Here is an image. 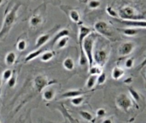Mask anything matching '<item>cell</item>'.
<instances>
[{"mask_svg": "<svg viewBox=\"0 0 146 123\" xmlns=\"http://www.w3.org/2000/svg\"><path fill=\"white\" fill-rule=\"evenodd\" d=\"M107 80V74L104 72H101L97 77V85H103Z\"/></svg>", "mask_w": 146, "mask_h": 123, "instance_id": "obj_27", "label": "cell"}, {"mask_svg": "<svg viewBox=\"0 0 146 123\" xmlns=\"http://www.w3.org/2000/svg\"><path fill=\"white\" fill-rule=\"evenodd\" d=\"M53 31H54V30H52V31L50 32V33H44V34L40 35V36L36 39L35 48L38 49V48L43 47V46L50 39V37H51V34H52Z\"/></svg>", "mask_w": 146, "mask_h": 123, "instance_id": "obj_9", "label": "cell"}, {"mask_svg": "<svg viewBox=\"0 0 146 123\" xmlns=\"http://www.w3.org/2000/svg\"><path fill=\"white\" fill-rule=\"evenodd\" d=\"M42 22V18L38 15H33L30 19V26L32 27H37Z\"/></svg>", "mask_w": 146, "mask_h": 123, "instance_id": "obj_21", "label": "cell"}, {"mask_svg": "<svg viewBox=\"0 0 146 123\" xmlns=\"http://www.w3.org/2000/svg\"><path fill=\"white\" fill-rule=\"evenodd\" d=\"M104 122H112V120L111 119H104Z\"/></svg>", "mask_w": 146, "mask_h": 123, "instance_id": "obj_36", "label": "cell"}, {"mask_svg": "<svg viewBox=\"0 0 146 123\" xmlns=\"http://www.w3.org/2000/svg\"><path fill=\"white\" fill-rule=\"evenodd\" d=\"M128 91H129L130 96L132 97L133 100H134L135 102H139V101L140 100V95H139V93L137 91H135V90L133 89V88H129Z\"/></svg>", "mask_w": 146, "mask_h": 123, "instance_id": "obj_28", "label": "cell"}, {"mask_svg": "<svg viewBox=\"0 0 146 123\" xmlns=\"http://www.w3.org/2000/svg\"><path fill=\"white\" fill-rule=\"evenodd\" d=\"M131 82H133V79L132 78H129V79L125 80V83H131Z\"/></svg>", "mask_w": 146, "mask_h": 123, "instance_id": "obj_35", "label": "cell"}, {"mask_svg": "<svg viewBox=\"0 0 146 123\" xmlns=\"http://www.w3.org/2000/svg\"><path fill=\"white\" fill-rule=\"evenodd\" d=\"M62 66H63L64 69H66L68 71H72L74 68V67H75V63H74V61L73 58H71V57H66L63 60Z\"/></svg>", "mask_w": 146, "mask_h": 123, "instance_id": "obj_18", "label": "cell"}, {"mask_svg": "<svg viewBox=\"0 0 146 123\" xmlns=\"http://www.w3.org/2000/svg\"><path fill=\"white\" fill-rule=\"evenodd\" d=\"M45 50H46V49L40 47V48L36 49L35 51H33L28 53V54L27 55V57H25V62H30V61H33V60L35 59L36 57H39V56L41 55V53H42L44 51H45Z\"/></svg>", "mask_w": 146, "mask_h": 123, "instance_id": "obj_13", "label": "cell"}, {"mask_svg": "<svg viewBox=\"0 0 146 123\" xmlns=\"http://www.w3.org/2000/svg\"><path fill=\"white\" fill-rule=\"evenodd\" d=\"M89 75L90 76L88 77V79L86 80V88L87 90H92L97 85V77H98V75H95V74H89Z\"/></svg>", "mask_w": 146, "mask_h": 123, "instance_id": "obj_19", "label": "cell"}, {"mask_svg": "<svg viewBox=\"0 0 146 123\" xmlns=\"http://www.w3.org/2000/svg\"><path fill=\"white\" fill-rule=\"evenodd\" d=\"M109 57V52L106 50L104 49H99L96 50L93 52V62H96V63L101 67H103Z\"/></svg>", "mask_w": 146, "mask_h": 123, "instance_id": "obj_4", "label": "cell"}, {"mask_svg": "<svg viewBox=\"0 0 146 123\" xmlns=\"http://www.w3.org/2000/svg\"><path fill=\"white\" fill-rule=\"evenodd\" d=\"M135 49V44L133 42H125L119 48V54L122 57L130 55Z\"/></svg>", "mask_w": 146, "mask_h": 123, "instance_id": "obj_7", "label": "cell"}, {"mask_svg": "<svg viewBox=\"0 0 146 123\" xmlns=\"http://www.w3.org/2000/svg\"><path fill=\"white\" fill-rule=\"evenodd\" d=\"M54 82H56V81L55 80L50 81L45 76L39 74V75L36 76L34 79V86L38 90V92H42L46 86H48L49 85H50Z\"/></svg>", "mask_w": 146, "mask_h": 123, "instance_id": "obj_6", "label": "cell"}, {"mask_svg": "<svg viewBox=\"0 0 146 123\" xmlns=\"http://www.w3.org/2000/svg\"><path fill=\"white\" fill-rule=\"evenodd\" d=\"M107 11H108V14H109L110 16H112V17H114V18H117V17H118V14H116V13H115L113 9H111L110 8H108Z\"/></svg>", "mask_w": 146, "mask_h": 123, "instance_id": "obj_34", "label": "cell"}, {"mask_svg": "<svg viewBox=\"0 0 146 123\" xmlns=\"http://www.w3.org/2000/svg\"><path fill=\"white\" fill-rule=\"evenodd\" d=\"M69 34H70V33H69V31L68 30V29H62V30H61V31H59L57 33H55V37L53 38V39H52V45H54V44L56 43V41L59 39V38H61V37H62V36H69Z\"/></svg>", "mask_w": 146, "mask_h": 123, "instance_id": "obj_22", "label": "cell"}, {"mask_svg": "<svg viewBox=\"0 0 146 123\" xmlns=\"http://www.w3.org/2000/svg\"><path fill=\"white\" fill-rule=\"evenodd\" d=\"M94 29L98 33L104 36V37H111L112 33L107 22L104 21H98L94 24Z\"/></svg>", "mask_w": 146, "mask_h": 123, "instance_id": "obj_5", "label": "cell"}, {"mask_svg": "<svg viewBox=\"0 0 146 123\" xmlns=\"http://www.w3.org/2000/svg\"><path fill=\"white\" fill-rule=\"evenodd\" d=\"M91 90L89 91H81V90H70V91H68L66 92H64L63 94L61 95V98H74V97H77V96H82V95H85L86 93H87L88 92H90Z\"/></svg>", "mask_w": 146, "mask_h": 123, "instance_id": "obj_10", "label": "cell"}, {"mask_svg": "<svg viewBox=\"0 0 146 123\" xmlns=\"http://www.w3.org/2000/svg\"><path fill=\"white\" fill-rule=\"evenodd\" d=\"M101 72H103L102 70V67L99 66V65H96V66H93L92 65L90 68H89V74H95V75H98Z\"/></svg>", "mask_w": 146, "mask_h": 123, "instance_id": "obj_25", "label": "cell"}, {"mask_svg": "<svg viewBox=\"0 0 146 123\" xmlns=\"http://www.w3.org/2000/svg\"><path fill=\"white\" fill-rule=\"evenodd\" d=\"M2 79H1V77H0V94H1V87H2Z\"/></svg>", "mask_w": 146, "mask_h": 123, "instance_id": "obj_37", "label": "cell"}, {"mask_svg": "<svg viewBox=\"0 0 146 123\" xmlns=\"http://www.w3.org/2000/svg\"><path fill=\"white\" fill-rule=\"evenodd\" d=\"M21 6V4L20 3L15 4L14 7L9 12L6 13L4 19H3V25H2V28L0 29V41L5 38V36L9 33L14 24L15 23L16 19H17V12Z\"/></svg>", "mask_w": 146, "mask_h": 123, "instance_id": "obj_1", "label": "cell"}, {"mask_svg": "<svg viewBox=\"0 0 146 123\" xmlns=\"http://www.w3.org/2000/svg\"><path fill=\"white\" fill-rule=\"evenodd\" d=\"M85 101V98L82 96H77V97H74V98H71V104L74 105V106H80L83 102Z\"/></svg>", "mask_w": 146, "mask_h": 123, "instance_id": "obj_24", "label": "cell"}, {"mask_svg": "<svg viewBox=\"0 0 146 123\" xmlns=\"http://www.w3.org/2000/svg\"><path fill=\"white\" fill-rule=\"evenodd\" d=\"M115 104L118 109L124 112H127L133 107V100L126 93H121L115 99Z\"/></svg>", "mask_w": 146, "mask_h": 123, "instance_id": "obj_2", "label": "cell"}, {"mask_svg": "<svg viewBox=\"0 0 146 123\" xmlns=\"http://www.w3.org/2000/svg\"><path fill=\"white\" fill-rule=\"evenodd\" d=\"M15 61H16V54L14 51H9L6 54L4 58V62L6 65L12 66L13 64H15Z\"/></svg>", "mask_w": 146, "mask_h": 123, "instance_id": "obj_17", "label": "cell"}, {"mask_svg": "<svg viewBox=\"0 0 146 123\" xmlns=\"http://www.w3.org/2000/svg\"><path fill=\"white\" fill-rule=\"evenodd\" d=\"M106 114H107L106 110L104 109H102V108L98 109L96 112V115L98 117H104V116H106Z\"/></svg>", "mask_w": 146, "mask_h": 123, "instance_id": "obj_33", "label": "cell"}, {"mask_svg": "<svg viewBox=\"0 0 146 123\" xmlns=\"http://www.w3.org/2000/svg\"><path fill=\"white\" fill-rule=\"evenodd\" d=\"M68 43V36H62L56 41L54 45H56L57 49H63L67 46Z\"/></svg>", "mask_w": 146, "mask_h": 123, "instance_id": "obj_20", "label": "cell"}, {"mask_svg": "<svg viewBox=\"0 0 146 123\" xmlns=\"http://www.w3.org/2000/svg\"><path fill=\"white\" fill-rule=\"evenodd\" d=\"M134 65V58L133 57H129L125 61L124 66L127 69H130L133 67Z\"/></svg>", "mask_w": 146, "mask_h": 123, "instance_id": "obj_31", "label": "cell"}, {"mask_svg": "<svg viewBox=\"0 0 146 123\" xmlns=\"http://www.w3.org/2000/svg\"><path fill=\"white\" fill-rule=\"evenodd\" d=\"M91 33H92V28H90V27H86V26H80V27H79L78 41H79L80 47L81 46L84 39H85L87 35H89Z\"/></svg>", "mask_w": 146, "mask_h": 123, "instance_id": "obj_8", "label": "cell"}, {"mask_svg": "<svg viewBox=\"0 0 146 123\" xmlns=\"http://www.w3.org/2000/svg\"><path fill=\"white\" fill-rule=\"evenodd\" d=\"M67 15H68L69 19L75 23H79L80 21V12L77 9H68V10H66Z\"/></svg>", "mask_w": 146, "mask_h": 123, "instance_id": "obj_12", "label": "cell"}, {"mask_svg": "<svg viewBox=\"0 0 146 123\" xmlns=\"http://www.w3.org/2000/svg\"><path fill=\"white\" fill-rule=\"evenodd\" d=\"M16 82H17V78H16V74H12L10 78L6 81L7 86L9 88H14L15 86V85H16Z\"/></svg>", "mask_w": 146, "mask_h": 123, "instance_id": "obj_26", "label": "cell"}, {"mask_svg": "<svg viewBox=\"0 0 146 123\" xmlns=\"http://www.w3.org/2000/svg\"><path fill=\"white\" fill-rule=\"evenodd\" d=\"M3 0H0V6L3 4Z\"/></svg>", "mask_w": 146, "mask_h": 123, "instance_id": "obj_38", "label": "cell"}, {"mask_svg": "<svg viewBox=\"0 0 146 123\" xmlns=\"http://www.w3.org/2000/svg\"><path fill=\"white\" fill-rule=\"evenodd\" d=\"M54 57H55V52H54V51L45 50V51H44L41 53V55L39 56V58H40V60H41L42 62H50V60H52Z\"/></svg>", "mask_w": 146, "mask_h": 123, "instance_id": "obj_15", "label": "cell"}, {"mask_svg": "<svg viewBox=\"0 0 146 123\" xmlns=\"http://www.w3.org/2000/svg\"><path fill=\"white\" fill-rule=\"evenodd\" d=\"M118 15L121 17V19L123 20H133V21H137L139 20L140 18H145L144 16L142 17L141 15H139L133 8L127 6V7H123L120 9Z\"/></svg>", "mask_w": 146, "mask_h": 123, "instance_id": "obj_3", "label": "cell"}, {"mask_svg": "<svg viewBox=\"0 0 146 123\" xmlns=\"http://www.w3.org/2000/svg\"><path fill=\"white\" fill-rule=\"evenodd\" d=\"M101 5V2L99 0H90L88 3V7L92 9H98Z\"/></svg>", "mask_w": 146, "mask_h": 123, "instance_id": "obj_30", "label": "cell"}, {"mask_svg": "<svg viewBox=\"0 0 146 123\" xmlns=\"http://www.w3.org/2000/svg\"><path fill=\"white\" fill-rule=\"evenodd\" d=\"M55 95H56V92L53 88H47L43 90L42 98L44 101L50 102L55 98Z\"/></svg>", "mask_w": 146, "mask_h": 123, "instance_id": "obj_14", "label": "cell"}, {"mask_svg": "<svg viewBox=\"0 0 146 123\" xmlns=\"http://www.w3.org/2000/svg\"><path fill=\"white\" fill-rule=\"evenodd\" d=\"M12 74H13V71L11 69H6V70H4L3 73V81L6 82L10 78V76L12 75Z\"/></svg>", "mask_w": 146, "mask_h": 123, "instance_id": "obj_32", "label": "cell"}, {"mask_svg": "<svg viewBox=\"0 0 146 123\" xmlns=\"http://www.w3.org/2000/svg\"><path fill=\"white\" fill-rule=\"evenodd\" d=\"M124 74H125V70L120 67H115L111 72V76L115 80H118L121 78H122L124 76Z\"/></svg>", "mask_w": 146, "mask_h": 123, "instance_id": "obj_16", "label": "cell"}, {"mask_svg": "<svg viewBox=\"0 0 146 123\" xmlns=\"http://www.w3.org/2000/svg\"><path fill=\"white\" fill-rule=\"evenodd\" d=\"M123 35L125 36H127V37H133V36H136L140 32V29L139 28H136V27H127V28H120L118 29Z\"/></svg>", "mask_w": 146, "mask_h": 123, "instance_id": "obj_11", "label": "cell"}, {"mask_svg": "<svg viewBox=\"0 0 146 123\" xmlns=\"http://www.w3.org/2000/svg\"><path fill=\"white\" fill-rule=\"evenodd\" d=\"M80 116H81V118H83L84 120L87 121V122H93L94 121V117L92 116V114H91L90 112L86 111V110H80L79 111Z\"/></svg>", "mask_w": 146, "mask_h": 123, "instance_id": "obj_23", "label": "cell"}, {"mask_svg": "<svg viewBox=\"0 0 146 123\" xmlns=\"http://www.w3.org/2000/svg\"><path fill=\"white\" fill-rule=\"evenodd\" d=\"M27 48V42L25 39H21L17 42L16 44V49L19 51H25Z\"/></svg>", "mask_w": 146, "mask_h": 123, "instance_id": "obj_29", "label": "cell"}]
</instances>
